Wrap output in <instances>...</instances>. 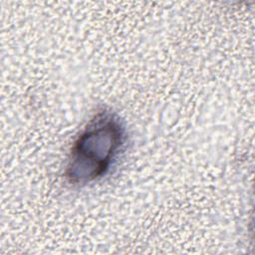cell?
Listing matches in <instances>:
<instances>
[{
    "label": "cell",
    "mask_w": 255,
    "mask_h": 255,
    "mask_svg": "<svg viewBox=\"0 0 255 255\" xmlns=\"http://www.w3.org/2000/svg\"><path fill=\"white\" fill-rule=\"evenodd\" d=\"M124 128L114 115L100 113L74 143L66 170L73 183H86L102 176L124 143Z\"/></svg>",
    "instance_id": "1"
}]
</instances>
